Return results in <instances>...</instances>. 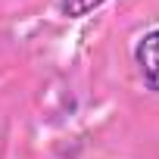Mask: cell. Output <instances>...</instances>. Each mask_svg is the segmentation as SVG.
Segmentation results:
<instances>
[{
  "label": "cell",
  "mask_w": 159,
  "mask_h": 159,
  "mask_svg": "<svg viewBox=\"0 0 159 159\" xmlns=\"http://www.w3.org/2000/svg\"><path fill=\"white\" fill-rule=\"evenodd\" d=\"M134 62L140 69V78H143V84L147 91L159 94V28L156 31H147L137 47H134Z\"/></svg>",
  "instance_id": "obj_1"
},
{
  "label": "cell",
  "mask_w": 159,
  "mask_h": 159,
  "mask_svg": "<svg viewBox=\"0 0 159 159\" xmlns=\"http://www.w3.org/2000/svg\"><path fill=\"white\" fill-rule=\"evenodd\" d=\"M106 0H62L59 3V10L69 16V19H81V16H88V13H94L97 7H103Z\"/></svg>",
  "instance_id": "obj_2"
}]
</instances>
